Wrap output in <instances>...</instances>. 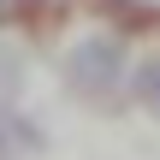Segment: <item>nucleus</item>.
Returning a JSON list of instances; mask_svg holds the SVG:
<instances>
[{"instance_id": "nucleus-1", "label": "nucleus", "mask_w": 160, "mask_h": 160, "mask_svg": "<svg viewBox=\"0 0 160 160\" xmlns=\"http://www.w3.org/2000/svg\"><path fill=\"white\" fill-rule=\"evenodd\" d=\"M65 71L83 95H113L125 83V42L119 36H83L71 53H65Z\"/></svg>"}, {"instance_id": "nucleus-3", "label": "nucleus", "mask_w": 160, "mask_h": 160, "mask_svg": "<svg viewBox=\"0 0 160 160\" xmlns=\"http://www.w3.org/2000/svg\"><path fill=\"white\" fill-rule=\"evenodd\" d=\"M131 95H137L148 113H160V53H154V59H142V65L131 71Z\"/></svg>"}, {"instance_id": "nucleus-2", "label": "nucleus", "mask_w": 160, "mask_h": 160, "mask_svg": "<svg viewBox=\"0 0 160 160\" xmlns=\"http://www.w3.org/2000/svg\"><path fill=\"white\" fill-rule=\"evenodd\" d=\"M18 148H24V154H36V148H42V137H36L24 119H12V113L0 107V160H12Z\"/></svg>"}]
</instances>
